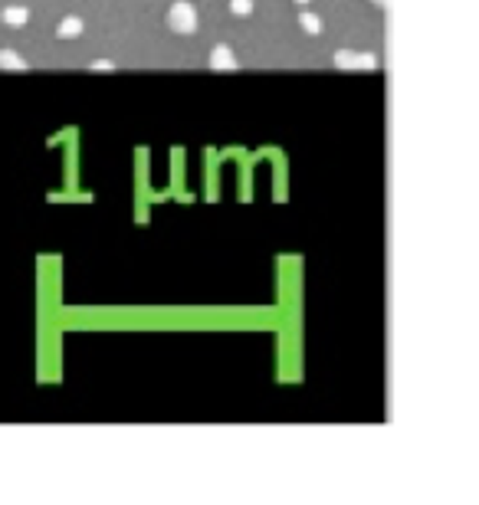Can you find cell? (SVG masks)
Instances as JSON below:
<instances>
[{
  "label": "cell",
  "instance_id": "cell-1",
  "mask_svg": "<svg viewBox=\"0 0 479 505\" xmlns=\"http://www.w3.org/2000/svg\"><path fill=\"white\" fill-rule=\"evenodd\" d=\"M168 26L181 36H190L197 33V10L190 7L188 0H178L171 10H168Z\"/></svg>",
  "mask_w": 479,
  "mask_h": 505
},
{
  "label": "cell",
  "instance_id": "cell-2",
  "mask_svg": "<svg viewBox=\"0 0 479 505\" xmlns=\"http://www.w3.org/2000/svg\"><path fill=\"white\" fill-rule=\"evenodd\" d=\"M335 66H338V69H348V72H371V69H377L381 63H377L375 53L338 50V53H335Z\"/></svg>",
  "mask_w": 479,
  "mask_h": 505
},
{
  "label": "cell",
  "instance_id": "cell-3",
  "mask_svg": "<svg viewBox=\"0 0 479 505\" xmlns=\"http://www.w3.org/2000/svg\"><path fill=\"white\" fill-rule=\"evenodd\" d=\"M239 63H237L230 46H214V50H210V69H214V72H233Z\"/></svg>",
  "mask_w": 479,
  "mask_h": 505
},
{
  "label": "cell",
  "instance_id": "cell-4",
  "mask_svg": "<svg viewBox=\"0 0 479 505\" xmlns=\"http://www.w3.org/2000/svg\"><path fill=\"white\" fill-rule=\"evenodd\" d=\"M0 20L7 26H23L26 20H30V10L26 7H4L0 10Z\"/></svg>",
  "mask_w": 479,
  "mask_h": 505
},
{
  "label": "cell",
  "instance_id": "cell-5",
  "mask_svg": "<svg viewBox=\"0 0 479 505\" xmlns=\"http://www.w3.org/2000/svg\"><path fill=\"white\" fill-rule=\"evenodd\" d=\"M56 33H60V40H76V36L82 33V20H79V17H66V20H60Z\"/></svg>",
  "mask_w": 479,
  "mask_h": 505
},
{
  "label": "cell",
  "instance_id": "cell-6",
  "mask_svg": "<svg viewBox=\"0 0 479 505\" xmlns=\"http://www.w3.org/2000/svg\"><path fill=\"white\" fill-rule=\"evenodd\" d=\"M0 69L26 72V60H20V53H14V50H0Z\"/></svg>",
  "mask_w": 479,
  "mask_h": 505
},
{
  "label": "cell",
  "instance_id": "cell-7",
  "mask_svg": "<svg viewBox=\"0 0 479 505\" xmlns=\"http://www.w3.org/2000/svg\"><path fill=\"white\" fill-rule=\"evenodd\" d=\"M299 26L306 30L308 36H318V33H322V20H318L316 13H308V10H302V13H299Z\"/></svg>",
  "mask_w": 479,
  "mask_h": 505
},
{
  "label": "cell",
  "instance_id": "cell-8",
  "mask_svg": "<svg viewBox=\"0 0 479 505\" xmlns=\"http://www.w3.org/2000/svg\"><path fill=\"white\" fill-rule=\"evenodd\" d=\"M230 10L237 17H247V13H253V0H230Z\"/></svg>",
  "mask_w": 479,
  "mask_h": 505
},
{
  "label": "cell",
  "instance_id": "cell-9",
  "mask_svg": "<svg viewBox=\"0 0 479 505\" xmlns=\"http://www.w3.org/2000/svg\"><path fill=\"white\" fill-rule=\"evenodd\" d=\"M92 69L95 72H109V69H115V66H112V63H92Z\"/></svg>",
  "mask_w": 479,
  "mask_h": 505
},
{
  "label": "cell",
  "instance_id": "cell-10",
  "mask_svg": "<svg viewBox=\"0 0 479 505\" xmlns=\"http://www.w3.org/2000/svg\"><path fill=\"white\" fill-rule=\"evenodd\" d=\"M306 4H308V0H296V7H306Z\"/></svg>",
  "mask_w": 479,
  "mask_h": 505
},
{
  "label": "cell",
  "instance_id": "cell-11",
  "mask_svg": "<svg viewBox=\"0 0 479 505\" xmlns=\"http://www.w3.org/2000/svg\"><path fill=\"white\" fill-rule=\"evenodd\" d=\"M384 4H387V0H375V7H384Z\"/></svg>",
  "mask_w": 479,
  "mask_h": 505
}]
</instances>
